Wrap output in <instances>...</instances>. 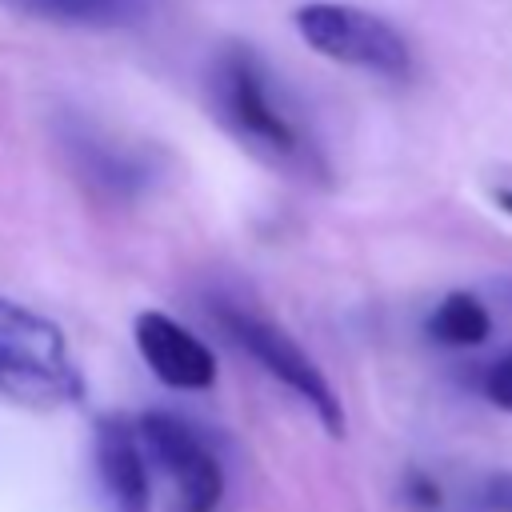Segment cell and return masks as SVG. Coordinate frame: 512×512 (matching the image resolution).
Instances as JSON below:
<instances>
[{
    "label": "cell",
    "mask_w": 512,
    "mask_h": 512,
    "mask_svg": "<svg viewBox=\"0 0 512 512\" xmlns=\"http://www.w3.org/2000/svg\"><path fill=\"white\" fill-rule=\"evenodd\" d=\"M80 388V368L64 332L40 312L0 296V396L44 408L72 404Z\"/></svg>",
    "instance_id": "6da1fadb"
},
{
    "label": "cell",
    "mask_w": 512,
    "mask_h": 512,
    "mask_svg": "<svg viewBox=\"0 0 512 512\" xmlns=\"http://www.w3.org/2000/svg\"><path fill=\"white\" fill-rule=\"evenodd\" d=\"M292 20L300 40L336 64L364 68L384 80H408L412 72L408 40L368 8L340 4V0H312V4H300Z\"/></svg>",
    "instance_id": "7a4b0ae2"
},
{
    "label": "cell",
    "mask_w": 512,
    "mask_h": 512,
    "mask_svg": "<svg viewBox=\"0 0 512 512\" xmlns=\"http://www.w3.org/2000/svg\"><path fill=\"white\" fill-rule=\"evenodd\" d=\"M212 92H216V108H220L224 124L252 148H260L276 160H288V164L308 152L296 120L288 112H280V104L268 88L264 64L244 44H232L220 52L216 72H212Z\"/></svg>",
    "instance_id": "3957f363"
},
{
    "label": "cell",
    "mask_w": 512,
    "mask_h": 512,
    "mask_svg": "<svg viewBox=\"0 0 512 512\" xmlns=\"http://www.w3.org/2000/svg\"><path fill=\"white\" fill-rule=\"evenodd\" d=\"M216 320L220 328L228 332V340L248 352L268 376H276L284 388H292L312 412L316 420L332 432V436H344V404L336 396V388L328 384V376L320 372V364L284 332L276 328L272 320L256 316V312H244V308H232V304H220L216 308Z\"/></svg>",
    "instance_id": "277c9868"
},
{
    "label": "cell",
    "mask_w": 512,
    "mask_h": 512,
    "mask_svg": "<svg viewBox=\"0 0 512 512\" xmlns=\"http://www.w3.org/2000/svg\"><path fill=\"white\" fill-rule=\"evenodd\" d=\"M136 428L148 460L172 480L180 512H212L224 496V476L208 444L172 412H144Z\"/></svg>",
    "instance_id": "5b68a950"
},
{
    "label": "cell",
    "mask_w": 512,
    "mask_h": 512,
    "mask_svg": "<svg viewBox=\"0 0 512 512\" xmlns=\"http://www.w3.org/2000/svg\"><path fill=\"white\" fill-rule=\"evenodd\" d=\"M136 348L144 364L164 380L168 388L180 392H200L216 380V356L204 340H196L184 324H176L164 312H140L136 316Z\"/></svg>",
    "instance_id": "8992f818"
},
{
    "label": "cell",
    "mask_w": 512,
    "mask_h": 512,
    "mask_svg": "<svg viewBox=\"0 0 512 512\" xmlns=\"http://www.w3.org/2000/svg\"><path fill=\"white\" fill-rule=\"evenodd\" d=\"M92 452H96V472L104 484V496L112 512H148V452L140 440V428L128 424V416H100L92 428Z\"/></svg>",
    "instance_id": "52a82bcc"
},
{
    "label": "cell",
    "mask_w": 512,
    "mask_h": 512,
    "mask_svg": "<svg viewBox=\"0 0 512 512\" xmlns=\"http://www.w3.org/2000/svg\"><path fill=\"white\" fill-rule=\"evenodd\" d=\"M428 336L444 348H480L492 336V312L472 292H448L428 316Z\"/></svg>",
    "instance_id": "ba28073f"
},
{
    "label": "cell",
    "mask_w": 512,
    "mask_h": 512,
    "mask_svg": "<svg viewBox=\"0 0 512 512\" xmlns=\"http://www.w3.org/2000/svg\"><path fill=\"white\" fill-rule=\"evenodd\" d=\"M76 148H80V172L88 180H96L104 192L132 196V188L144 184V176H148V168L136 156H128L120 148H108L100 140H76Z\"/></svg>",
    "instance_id": "9c48e42d"
},
{
    "label": "cell",
    "mask_w": 512,
    "mask_h": 512,
    "mask_svg": "<svg viewBox=\"0 0 512 512\" xmlns=\"http://www.w3.org/2000/svg\"><path fill=\"white\" fill-rule=\"evenodd\" d=\"M468 504H472V512H512V468L480 476Z\"/></svg>",
    "instance_id": "30bf717a"
},
{
    "label": "cell",
    "mask_w": 512,
    "mask_h": 512,
    "mask_svg": "<svg viewBox=\"0 0 512 512\" xmlns=\"http://www.w3.org/2000/svg\"><path fill=\"white\" fill-rule=\"evenodd\" d=\"M480 392L488 404H496L500 412H512V348H504L492 364H484L480 372Z\"/></svg>",
    "instance_id": "8fae6325"
},
{
    "label": "cell",
    "mask_w": 512,
    "mask_h": 512,
    "mask_svg": "<svg viewBox=\"0 0 512 512\" xmlns=\"http://www.w3.org/2000/svg\"><path fill=\"white\" fill-rule=\"evenodd\" d=\"M492 200H496V208H500L504 216H512V188H496Z\"/></svg>",
    "instance_id": "7c38bea8"
},
{
    "label": "cell",
    "mask_w": 512,
    "mask_h": 512,
    "mask_svg": "<svg viewBox=\"0 0 512 512\" xmlns=\"http://www.w3.org/2000/svg\"><path fill=\"white\" fill-rule=\"evenodd\" d=\"M504 292H508V300H512V276H508V280H504Z\"/></svg>",
    "instance_id": "4fadbf2b"
}]
</instances>
